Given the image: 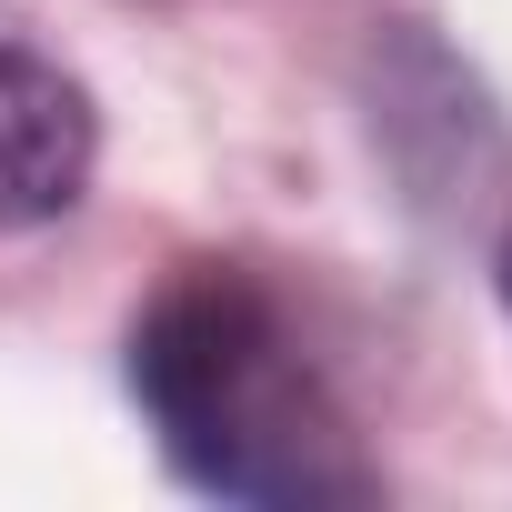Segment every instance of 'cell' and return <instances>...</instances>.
Returning <instances> with one entry per match:
<instances>
[{
  "instance_id": "obj_3",
  "label": "cell",
  "mask_w": 512,
  "mask_h": 512,
  "mask_svg": "<svg viewBox=\"0 0 512 512\" xmlns=\"http://www.w3.org/2000/svg\"><path fill=\"white\" fill-rule=\"evenodd\" d=\"M101 161V111L91 91L31 51V41H0V231H41L91 191Z\"/></svg>"
},
{
  "instance_id": "obj_1",
  "label": "cell",
  "mask_w": 512,
  "mask_h": 512,
  "mask_svg": "<svg viewBox=\"0 0 512 512\" xmlns=\"http://www.w3.org/2000/svg\"><path fill=\"white\" fill-rule=\"evenodd\" d=\"M121 372L161 462L211 502L302 512L382 492V462L362 452L342 382L302 342L292 302L241 262H181L141 302Z\"/></svg>"
},
{
  "instance_id": "obj_2",
  "label": "cell",
  "mask_w": 512,
  "mask_h": 512,
  "mask_svg": "<svg viewBox=\"0 0 512 512\" xmlns=\"http://www.w3.org/2000/svg\"><path fill=\"white\" fill-rule=\"evenodd\" d=\"M362 121L412 211L472 221L492 191H512V121L492 111L472 61L452 41H432L422 21H392L362 51Z\"/></svg>"
},
{
  "instance_id": "obj_4",
  "label": "cell",
  "mask_w": 512,
  "mask_h": 512,
  "mask_svg": "<svg viewBox=\"0 0 512 512\" xmlns=\"http://www.w3.org/2000/svg\"><path fill=\"white\" fill-rule=\"evenodd\" d=\"M492 282H502V312H512V241H502V262H492Z\"/></svg>"
}]
</instances>
